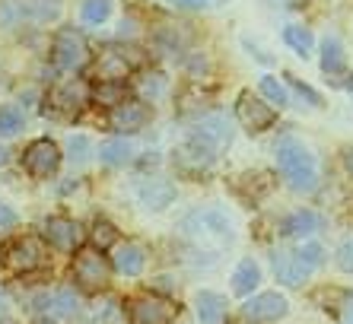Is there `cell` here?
I'll return each mask as SVG.
<instances>
[{
    "label": "cell",
    "instance_id": "cell-25",
    "mask_svg": "<svg viewBox=\"0 0 353 324\" xmlns=\"http://www.w3.org/2000/svg\"><path fill=\"white\" fill-rule=\"evenodd\" d=\"M258 90H261V96L268 99L271 105H277V108L290 105V92L283 90V83H280L277 77H261V80H258Z\"/></svg>",
    "mask_w": 353,
    "mask_h": 324
},
{
    "label": "cell",
    "instance_id": "cell-41",
    "mask_svg": "<svg viewBox=\"0 0 353 324\" xmlns=\"http://www.w3.org/2000/svg\"><path fill=\"white\" fill-rule=\"evenodd\" d=\"M39 324H58V321H39Z\"/></svg>",
    "mask_w": 353,
    "mask_h": 324
},
{
    "label": "cell",
    "instance_id": "cell-3",
    "mask_svg": "<svg viewBox=\"0 0 353 324\" xmlns=\"http://www.w3.org/2000/svg\"><path fill=\"white\" fill-rule=\"evenodd\" d=\"M112 276V264L102 254V248H80L74 258V283L86 292H102Z\"/></svg>",
    "mask_w": 353,
    "mask_h": 324
},
{
    "label": "cell",
    "instance_id": "cell-42",
    "mask_svg": "<svg viewBox=\"0 0 353 324\" xmlns=\"http://www.w3.org/2000/svg\"><path fill=\"white\" fill-rule=\"evenodd\" d=\"M0 324H13V321H0Z\"/></svg>",
    "mask_w": 353,
    "mask_h": 324
},
{
    "label": "cell",
    "instance_id": "cell-26",
    "mask_svg": "<svg viewBox=\"0 0 353 324\" xmlns=\"http://www.w3.org/2000/svg\"><path fill=\"white\" fill-rule=\"evenodd\" d=\"M108 13H112V0H83V7H80L83 23H90V26L105 23Z\"/></svg>",
    "mask_w": 353,
    "mask_h": 324
},
{
    "label": "cell",
    "instance_id": "cell-27",
    "mask_svg": "<svg viewBox=\"0 0 353 324\" xmlns=\"http://www.w3.org/2000/svg\"><path fill=\"white\" fill-rule=\"evenodd\" d=\"M293 254L303 261V267L309 270V274H312L315 267H321V261H325V252H321L319 242H303V245H296Z\"/></svg>",
    "mask_w": 353,
    "mask_h": 324
},
{
    "label": "cell",
    "instance_id": "cell-43",
    "mask_svg": "<svg viewBox=\"0 0 353 324\" xmlns=\"http://www.w3.org/2000/svg\"><path fill=\"white\" fill-rule=\"evenodd\" d=\"M175 3H179V0H175Z\"/></svg>",
    "mask_w": 353,
    "mask_h": 324
},
{
    "label": "cell",
    "instance_id": "cell-19",
    "mask_svg": "<svg viewBox=\"0 0 353 324\" xmlns=\"http://www.w3.org/2000/svg\"><path fill=\"white\" fill-rule=\"evenodd\" d=\"M319 229H321V216L312 210H296L293 216L283 219V235L287 239H309Z\"/></svg>",
    "mask_w": 353,
    "mask_h": 324
},
{
    "label": "cell",
    "instance_id": "cell-7",
    "mask_svg": "<svg viewBox=\"0 0 353 324\" xmlns=\"http://www.w3.org/2000/svg\"><path fill=\"white\" fill-rule=\"evenodd\" d=\"M3 264H7L13 274H32V270H39L41 264H45V248H41L39 239H17V242H10L7 248H3Z\"/></svg>",
    "mask_w": 353,
    "mask_h": 324
},
{
    "label": "cell",
    "instance_id": "cell-14",
    "mask_svg": "<svg viewBox=\"0 0 353 324\" xmlns=\"http://www.w3.org/2000/svg\"><path fill=\"white\" fill-rule=\"evenodd\" d=\"M45 239L58 252H77L83 242V229H80V223H74V219H67V216H51L45 223Z\"/></svg>",
    "mask_w": 353,
    "mask_h": 324
},
{
    "label": "cell",
    "instance_id": "cell-5",
    "mask_svg": "<svg viewBox=\"0 0 353 324\" xmlns=\"http://www.w3.org/2000/svg\"><path fill=\"white\" fill-rule=\"evenodd\" d=\"M216 150H220V146H214L207 137L191 134V137L175 150V165H179L185 175H201V172H207L210 165H214Z\"/></svg>",
    "mask_w": 353,
    "mask_h": 324
},
{
    "label": "cell",
    "instance_id": "cell-32",
    "mask_svg": "<svg viewBox=\"0 0 353 324\" xmlns=\"http://www.w3.org/2000/svg\"><path fill=\"white\" fill-rule=\"evenodd\" d=\"M334 258H337V267L344 270V274H353V235L337 245V254H334Z\"/></svg>",
    "mask_w": 353,
    "mask_h": 324
},
{
    "label": "cell",
    "instance_id": "cell-28",
    "mask_svg": "<svg viewBox=\"0 0 353 324\" xmlns=\"http://www.w3.org/2000/svg\"><path fill=\"white\" fill-rule=\"evenodd\" d=\"M77 312H80V299H77V292L70 290V286H64V290L54 292V315L74 318Z\"/></svg>",
    "mask_w": 353,
    "mask_h": 324
},
{
    "label": "cell",
    "instance_id": "cell-12",
    "mask_svg": "<svg viewBox=\"0 0 353 324\" xmlns=\"http://www.w3.org/2000/svg\"><path fill=\"white\" fill-rule=\"evenodd\" d=\"M147 121H150V108L143 102H134V99H124L121 105H115L108 112V124L118 134H137Z\"/></svg>",
    "mask_w": 353,
    "mask_h": 324
},
{
    "label": "cell",
    "instance_id": "cell-21",
    "mask_svg": "<svg viewBox=\"0 0 353 324\" xmlns=\"http://www.w3.org/2000/svg\"><path fill=\"white\" fill-rule=\"evenodd\" d=\"M347 61H344V45L328 35V39L321 41V70L328 73V77H337V73H344Z\"/></svg>",
    "mask_w": 353,
    "mask_h": 324
},
{
    "label": "cell",
    "instance_id": "cell-9",
    "mask_svg": "<svg viewBox=\"0 0 353 324\" xmlns=\"http://www.w3.org/2000/svg\"><path fill=\"white\" fill-rule=\"evenodd\" d=\"M175 315H179V308L163 296H137L128 312L131 324H172Z\"/></svg>",
    "mask_w": 353,
    "mask_h": 324
},
{
    "label": "cell",
    "instance_id": "cell-1",
    "mask_svg": "<svg viewBox=\"0 0 353 324\" xmlns=\"http://www.w3.org/2000/svg\"><path fill=\"white\" fill-rule=\"evenodd\" d=\"M274 153H277L280 175L287 179V185L293 188V191H312V188L319 185V165H315V156L309 153L293 134L280 137L277 146H274Z\"/></svg>",
    "mask_w": 353,
    "mask_h": 324
},
{
    "label": "cell",
    "instance_id": "cell-20",
    "mask_svg": "<svg viewBox=\"0 0 353 324\" xmlns=\"http://www.w3.org/2000/svg\"><path fill=\"white\" fill-rule=\"evenodd\" d=\"M258 283H261V267L248 258L239 261L236 274H232V292H236V296H248L252 290H258Z\"/></svg>",
    "mask_w": 353,
    "mask_h": 324
},
{
    "label": "cell",
    "instance_id": "cell-22",
    "mask_svg": "<svg viewBox=\"0 0 353 324\" xmlns=\"http://www.w3.org/2000/svg\"><path fill=\"white\" fill-rule=\"evenodd\" d=\"M128 99V90H124V80H99V86H92V102L96 105H108L115 108Z\"/></svg>",
    "mask_w": 353,
    "mask_h": 324
},
{
    "label": "cell",
    "instance_id": "cell-37",
    "mask_svg": "<svg viewBox=\"0 0 353 324\" xmlns=\"http://www.w3.org/2000/svg\"><path fill=\"white\" fill-rule=\"evenodd\" d=\"M83 153H86V140H83V137L70 140V156H77V159H83Z\"/></svg>",
    "mask_w": 353,
    "mask_h": 324
},
{
    "label": "cell",
    "instance_id": "cell-40",
    "mask_svg": "<svg viewBox=\"0 0 353 324\" xmlns=\"http://www.w3.org/2000/svg\"><path fill=\"white\" fill-rule=\"evenodd\" d=\"M7 159H10V150H7V146H0V169L7 165Z\"/></svg>",
    "mask_w": 353,
    "mask_h": 324
},
{
    "label": "cell",
    "instance_id": "cell-23",
    "mask_svg": "<svg viewBox=\"0 0 353 324\" xmlns=\"http://www.w3.org/2000/svg\"><path fill=\"white\" fill-rule=\"evenodd\" d=\"M134 156V146L128 140H108V143L99 146V159L105 162V165H124V162H131Z\"/></svg>",
    "mask_w": 353,
    "mask_h": 324
},
{
    "label": "cell",
    "instance_id": "cell-11",
    "mask_svg": "<svg viewBox=\"0 0 353 324\" xmlns=\"http://www.w3.org/2000/svg\"><path fill=\"white\" fill-rule=\"evenodd\" d=\"M90 96H92V90L83 80H67L64 86H58V90H54L51 105H54V112H58V114L77 118V114L83 112V105L90 102Z\"/></svg>",
    "mask_w": 353,
    "mask_h": 324
},
{
    "label": "cell",
    "instance_id": "cell-24",
    "mask_svg": "<svg viewBox=\"0 0 353 324\" xmlns=\"http://www.w3.org/2000/svg\"><path fill=\"white\" fill-rule=\"evenodd\" d=\"M283 41H287V45L299 57L312 54V32H309V29H303V26H287V29H283Z\"/></svg>",
    "mask_w": 353,
    "mask_h": 324
},
{
    "label": "cell",
    "instance_id": "cell-8",
    "mask_svg": "<svg viewBox=\"0 0 353 324\" xmlns=\"http://www.w3.org/2000/svg\"><path fill=\"white\" fill-rule=\"evenodd\" d=\"M236 118L248 134H261V130H268L274 121H277V112H274V105H268L261 96L242 92L236 102Z\"/></svg>",
    "mask_w": 353,
    "mask_h": 324
},
{
    "label": "cell",
    "instance_id": "cell-18",
    "mask_svg": "<svg viewBox=\"0 0 353 324\" xmlns=\"http://www.w3.org/2000/svg\"><path fill=\"white\" fill-rule=\"evenodd\" d=\"M197 318L201 324H226V299H223L220 292H197Z\"/></svg>",
    "mask_w": 353,
    "mask_h": 324
},
{
    "label": "cell",
    "instance_id": "cell-13",
    "mask_svg": "<svg viewBox=\"0 0 353 324\" xmlns=\"http://www.w3.org/2000/svg\"><path fill=\"white\" fill-rule=\"evenodd\" d=\"M287 308H290L287 296H280V292H258L255 299L245 302V318L261 324H274L287 315Z\"/></svg>",
    "mask_w": 353,
    "mask_h": 324
},
{
    "label": "cell",
    "instance_id": "cell-17",
    "mask_svg": "<svg viewBox=\"0 0 353 324\" xmlns=\"http://www.w3.org/2000/svg\"><path fill=\"white\" fill-rule=\"evenodd\" d=\"M274 274H277L280 283L299 286L305 276H309V270L303 267V261L296 258L293 252H277V254H274Z\"/></svg>",
    "mask_w": 353,
    "mask_h": 324
},
{
    "label": "cell",
    "instance_id": "cell-16",
    "mask_svg": "<svg viewBox=\"0 0 353 324\" xmlns=\"http://www.w3.org/2000/svg\"><path fill=\"white\" fill-rule=\"evenodd\" d=\"M143 264H147V254H143V248H140L137 242H124V245H118V248H115L112 267H115L118 274L137 276L140 270H143Z\"/></svg>",
    "mask_w": 353,
    "mask_h": 324
},
{
    "label": "cell",
    "instance_id": "cell-34",
    "mask_svg": "<svg viewBox=\"0 0 353 324\" xmlns=\"http://www.w3.org/2000/svg\"><path fill=\"white\" fill-rule=\"evenodd\" d=\"M19 13H23V10H19L13 0H3V3H0V23L7 26V29H13V23H17Z\"/></svg>",
    "mask_w": 353,
    "mask_h": 324
},
{
    "label": "cell",
    "instance_id": "cell-31",
    "mask_svg": "<svg viewBox=\"0 0 353 324\" xmlns=\"http://www.w3.org/2000/svg\"><path fill=\"white\" fill-rule=\"evenodd\" d=\"M17 130H23V112H19L17 105L0 108V134L10 137V134H17Z\"/></svg>",
    "mask_w": 353,
    "mask_h": 324
},
{
    "label": "cell",
    "instance_id": "cell-29",
    "mask_svg": "<svg viewBox=\"0 0 353 324\" xmlns=\"http://www.w3.org/2000/svg\"><path fill=\"white\" fill-rule=\"evenodd\" d=\"M115 242H118V229L112 226L108 219H96V226H92V245L105 252L108 245H115Z\"/></svg>",
    "mask_w": 353,
    "mask_h": 324
},
{
    "label": "cell",
    "instance_id": "cell-30",
    "mask_svg": "<svg viewBox=\"0 0 353 324\" xmlns=\"http://www.w3.org/2000/svg\"><path fill=\"white\" fill-rule=\"evenodd\" d=\"M29 13H32L39 23H51V19L61 17V0H32V3H29Z\"/></svg>",
    "mask_w": 353,
    "mask_h": 324
},
{
    "label": "cell",
    "instance_id": "cell-4",
    "mask_svg": "<svg viewBox=\"0 0 353 324\" xmlns=\"http://www.w3.org/2000/svg\"><path fill=\"white\" fill-rule=\"evenodd\" d=\"M140 51L137 48H118V45H112V48L99 51L96 64H92V77L96 80H124L128 73H134L140 67Z\"/></svg>",
    "mask_w": 353,
    "mask_h": 324
},
{
    "label": "cell",
    "instance_id": "cell-38",
    "mask_svg": "<svg viewBox=\"0 0 353 324\" xmlns=\"http://www.w3.org/2000/svg\"><path fill=\"white\" fill-rule=\"evenodd\" d=\"M341 324H353V299L344 305V312H341Z\"/></svg>",
    "mask_w": 353,
    "mask_h": 324
},
{
    "label": "cell",
    "instance_id": "cell-6",
    "mask_svg": "<svg viewBox=\"0 0 353 324\" xmlns=\"http://www.w3.org/2000/svg\"><path fill=\"white\" fill-rule=\"evenodd\" d=\"M51 54H54V64L61 70H80L86 61H90V48H86V39H83L77 29H61L54 35V45H51Z\"/></svg>",
    "mask_w": 353,
    "mask_h": 324
},
{
    "label": "cell",
    "instance_id": "cell-39",
    "mask_svg": "<svg viewBox=\"0 0 353 324\" xmlns=\"http://www.w3.org/2000/svg\"><path fill=\"white\" fill-rule=\"evenodd\" d=\"M344 165L353 172V146H350V150H344Z\"/></svg>",
    "mask_w": 353,
    "mask_h": 324
},
{
    "label": "cell",
    "instance_id": "cell-36",
    "mask_svg": "<svg viewBox=\"0 0 353 324\" xmlns=\"http://www.w3.org/2000/svg\"><path fill=\"white\" fill-rule=\"evenodd\" d=\"M10 226H17V213L10 210L7 203H0V229H10Z\"/></svg>",
    "mask_w": 353,
    "mask_h": 324
},
{
    "label": "cell",
    "instance_id": "cell-33",
    "mask_svg": "<svg viewBox=\"0 0 353 324\" xmlns=\"http://www.w3.org/2000/svg\"><path fill=\"white\" fill-rule=\"evenodd\" d=\"M140 90H143V96H150V99L163 96V92H165V77H163V73H150L147 80L140 83Z\"/></svg>",
    "mask_w": 353,
    "mask_h": 324
},
{
    "label": "cell",
    "instance_id": "cell-2",
    "mask_svg": "<svg viewBox=\"0 0 353 324\" xmlns=\"http://www.w3.org/2000/svg\"><path fill=\"white\" fill-rule=\"evenodd\" d=\"M181 232L188 235L197 248H214V252H220L223 245L232 242V223L220 210H210V207L191 210L181 223Z\"/></svg>",
    "mask_w": 353,
    "mask_h": 324
},
{
    "label": "cell",
    "instance_id": "cell-10",
    "mask_svg": "<svg viewBox=\"0 0 353 324\" xmlns=\"http://www.w3.org/2000/svg\"><path fill=\"white\" fill-rule=\"evenodd\" d=\"M23 165L29 175H35V179H48V175H54L61 165V150L54 140H35V143L26 146L23 153Z\"/></svg>",
    "mask_w": 353,
    "mask_h": 324
},
{
    "label": "cell",
    "instance_id": "cell-15",
    "mask_svg": "<svg viewBox=\"0 0 353 324\" xmlns=\"http://www.w3.org/2000/svg\"><path fill=\"white\" fill-rule=\"evenodd\" d=\"M137 197L147 210H165V207L175 201V185L172 181H165V179H150V181L140 185Z\"/></svg>",
    "mask_w": 353,
    "mask_h": 324
},
{
    "label": "cell",
    "instance_id": "cell-35",
    "mask_svg": "<svg viewBox=\"0 0 353 324\" xmlns=\"http://www.w3.org/2000/svg\"><path fill=\"white\" fill-rule=\"evenodd\" d=\"M290 83H293V90L299 92V96L303 99H309V105H321V96L315 90H309V86H305L303 80H293V77H290Z\"/></svg>",
    "mask_w": 353,
    "mask_h": 324
}]
</instances>
